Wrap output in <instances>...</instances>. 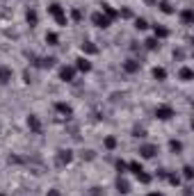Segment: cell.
Listing matches in <instances>:
<instances>
[{"label": "cell", "mask_w": 194, "mask_h": 196, "mask_svg": "<svg viewBox=\"0 0 194 196\" xmlns=\"http://www.w3.org/2000/svg\"><path fill=\"white\" fill-rule=\"evenodd\" d=\"M78 68H82V71H89V62H87V60H78Z\"/></svg>", "instance_id": "2"}, {"label": "cell", "mask_w": 194, "mask_h": 196, "mask_svg": "<svg viewBox=\"0 0 194 196\" xmlns=\"http://www.w3.org/2000/svg\"><path fill=\"white\" fill-rule=\"evenodd\" d=\"M94 23H96L98 27H107V18L101 16V14H96V16H94Z\"/></svg>", "instance_id": "1"}]
</instances>
